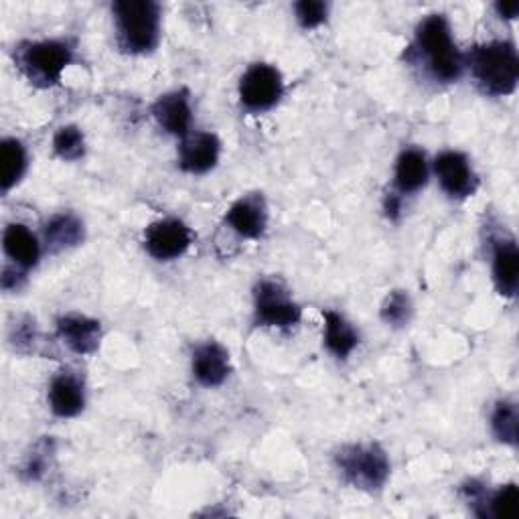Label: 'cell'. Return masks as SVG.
Returning <instances> with one entry per match:
<instances>
[{
	"mask_svg": "<svg viewBox=\"0 0 519 519\" xmlns=\"http://www.w3.org/2000/svg\"><path fill=\"white\" fill-rule=\"evenodd\" d=\"M436 177L451 197H469L475 193L477 179L465 155L461 153H442L434 163Z\"/></svg>",
	"mask_w": 519,
	"mask_h": 519,
	"instance_id": "9",
	"label": "cell"
},
{
	"mask_svg": "<svg viewBox=\"0 0 519 519\" xmlns=\"http://www.w3.org/2000/svg\"><path fill=\"white\" fill-rule=\"evenodd\" d=\"M45 238L55 250L78 246L84 240V226L73 215H57L47 224Z\"/></svg>",
	"mask_w": 519,
	"mask_h": 519,
	"instance_id": "21",
	"label": "cell"
},
{
	"mask_svg": "<svg viewBox=\"0 0 519 519\" xmlns=\"http://www.w3.org/2000/svg\"><path fill=\"white\" fill-rule=\"evenodd\" d=\"M428 177L426 159L416 148L404 151L396 163V187L402 193H414L418 191Z\"/></svg>",
	"mask_w": 519,
	"mask_h": 519,
	"instance_id": "19",
	"label": "cell"
},
{
	"mask_svg": "<svg viewBox=\"0 0 519 519\" xmlns=\"http://www.w3.org/2000/svg\"><path fill=\"white\" fill-rule=\"evenodd\" d=\"M296 19L307 29L319 27L327 19V5L319 3V0H303V3L294 5Z\"/></svg>",
	"mask_w": 519,
	"mask_h": 519,
	"instance_id": "26",
	"label": "cell"
},
{
	"mask_svg": "<svg viewBox=\"0 0 519 519\" xmlns=\"http://www.w3.org/2000/svg\"><path fill=\"white\" fill-rule=\"evenodd\" d=\"M3 244H5V252L7 256L23 266V268H31L37 264L39 260V242L37 238L21 224H11L7 230H5V236H3Z\"/></svg>",
	"mask_w": 519,
	"mask_h": 519,
	"instance_id": "16",
	"label": "cell"
},
{
	"mask_svg": "<svg viewBox=\"0 0 519 519\" xmlns=\"http://www.w3.org/2000/svg\"><path fill=\"white\" fill-rule=\"evenodd\" d=\"M282 78L278 69L256 63L252 65L240 82V98L242 104L250 110H268L282 96Z\"/></svg>",
	"mask_w": 519,
	"mask_h": 519,
	"instance_id": "7",
	"label": "cell"
},
{
	"mask_svg": "<svg viewBox=\"0 0 519 519\" xmlns=\"http://www.w3.org/2000/svg\"><path fill=\"white\" fill-rule=\"evenodd\" d=\"M410 315H412V303H410V296L402 290H396L392 292L386 303H384V309H382V317L386 323L390 325H406L410 321Z\"/></svg>",
	"mask_w": 519,
	"mask_h": 519,
	"instance_id": "24",
	"label": "cell"
},
{
	"mask_svg": "<svg viewBox=\"0 0 519 519\" xmlns=\"http://www.w3.org/2000/svg\"><path fill=\"white\" fill-rule=\"evenodd\" d=\"M471 69L487 94H511L519 80L517 51L509 43H487L473 51Z\"/></svg>",
	"mask_w": 519,
	"mask_h": 519,
	"instance_id": "2",
	"label": "cell"
},
{
	"mask_svg": "<svg viewBox=\"0 0 519 519\" xmlns=\"http://www.w3.org/2000/svg\"><path fill=\"white\" fill-rule=\"evenodd\" d=\"M519 254L513 242H499L493 252V278L501 294L513 296L517 292Z\"/></svg>",
	"mask_w": 519,
	"mask_h": 519,
	"instance_id": "17",
	"label": "cell"
},
{
	"mask_svg": "<svg viewBox=\"0 0 519 519\" xmlns=\"http://www.w3.org/2000/svg\"><path fill=\"white\" fill-rule=\"evenodd\" d=\"M493 432L499 440L515 444L517 442V408L511 402L497 404L493 412Z\"/></svg>",
	"mask_w": 519,
	"mask_h": 519,
	"instance_id": "23",
	"label": "cell"
},
{
	"mask_svg": "<svg viewBox=\"0 0 519 519\" xmlns=\"http://www.w3.org/2000/svg\"><path fill=\"white\" fill-rule=\"evenodd\" d=\"M337 463L343 475L361 489H376L384 485L390 465L386 455L369 444V447H347L339 453Z\"/></svg>",
	"mask_w": 519,
	"mask_h": 519,
	"instance_id": "5",
	"label": "cell"
},
{
	"mask_svg": "<svg viewBox=\"0 0 519 519\" xmlns=\"http://www.w3.org/2000/svg\"><path fill=\"white\" fill-rule=\"evenodd\" d=\"M325 343L337 357L345 359L357 347L359 337L341 315L327 311L325 313Z\"/></svg>",
	"mask_w": 519,
	"mask_h": 519,
	"instance_id": "20",
	"label": "cell"
},
{
	"mask_svg": "<svg viewBox=\"0 0 519 519\" xmlns=\"http://www.w3.org/2000/svg\"><path fill=\"white\" fill-rule=\"evenodd\" d=\"M84 388L80 380L69 374H61L53 380L49 390V404L51 410L61 418H71L84 410Z\"/></svg>",
	"mask_w": 519,
	"mask_h": 519,
	"instance_id": "14",
	"label": "cell"
},
{
	"mask_svg": "<svg viewBox=\"0 0 519 519\" xmlns=\"http://www.w3.org/2000/svg\"><path fill=\"white\" fill-rule=\"evenodd\" d=\"M122 45L132 53L157 47L161 31V9L151 0H120L112 7Z\"/></svg>",
	"mask_w": 519,
	"mask_h": 519,
	"instance_id": "1",
	"label": "cell"
},
{
	"mask_svg": "<svg viewBox=\"0 0 519 519\" xmlns=\"http://www.w3.org/2000/svg\"><path fill=\"white\" fill-rule=\"evenodd\" d=\"M191 244V232L179 219H163L148 226L144 234V246L157 260H173L185 254Z\"/></svg>",
	"mask_w": 519,
	"mask_h": 519,
	"instance_id": "8",
	"label": "cell"
},
{
	"mask_svg": "<svg viewBox=\"0 0 519 519\" xmlns=\"http://www.w3.org/2000/svg\"><path fill=\"white\" fill-rule=\"evenodd\" d=\"M193 372L195 378L203 386H219L230 376V355L217 343H205L195 351L193 357Z\"/></svg>",
	"mask_w": 519,
	"mask_h": 519,
	"instance_id": "11",
	"label": "cell"
},
{
	"mask_svg": "<svg viewBox=\"0 0 519 519\" xmlns=\"http://www.w3.org/2000/svg\"><path fill=\"white\" fill-rule=\"evenodd\" d=\"M256 319L266 327L288 329L301 321V309L278 282L262 280L256 286Z\"/></svg>",
	"mask_w": 519,
	"mask_h": 519,
	"instance_id": "6",
	"label": "cell"
},
{
	"mask_svg": "<svg viewBox=\"0 0 519 519\" xmlns=\"http://www.w3.org/2000/svg\"><path fill=\"white\" fill-rule=\"evenodd\" d=\"M19 61L33 84L47 88L61 80L63 69L71 61V47L65 41L27 43Z\"/></svg>",
	"mask_w": 519,
	"mask_h": 519,
	"instance_id": "4",
	"label": "cell"
},
{
	"mask_svg": "<svg viewBox=\"0 0 519 519\" xmlns=\"http://www.w3.org/2000/svg\"><path fill=\"white\" fill-rule=\"evenodd\" d=\"M226 219L240 236L256 240L266 228V205L258 195L244 197L230 207Z\"/></svg>",
	"mask_w": 519,
	"mask_h": 519,
	"instance_id": "12",
	"label": "cell"
},
{
	"mask_svg": "<svg viewBox=\"0 0 519 519\" xmlns=\"http://www.w3.org/2000/svg\"><path fill=\"white\" fill-rule=\"evenodd\" d=\"M27 169V153L25 146L15 140L7 138L0 142V187L3 191H11L23 177Z\"/></svg>",
	"mask_w": 519,
	"mask_h": 519,
	"instance_id": "18",
	"label": "cell"
},
{
	"mask_svg": "<svg viewBox=\"0 0 519 519\" xmlns=\"http://www.w3.org/2000/svg\"><path fill=\"white\" fill-rule=\"evenodd\" d=\"M155 116L169 134L185 136L191 126V106H189L187 94L173 92V94L163 96L155 104Z\"/></svg>",
	"mask_w": 519,
	"mask_h": 519,
	"instance_id": "15",
	"label": "cell"
},
{
	"mask_svg": "<svg viewBox=\"0 0 519 519\" xmlns=\"http://www.w3.org/2000/svg\"><path fill=\"white\" fill-rule=\"evenodd\" d=\"M489 505H491V515L493 517H499V519H513V517H517V513H519V493H517V487L513 483L501 487L493 495Z\"/></svg>",
	"mask_w": 519,
	"mask_h": 519,
	"instance_id": "25",
	"label": "cell"
},
{
	"mask_svg": "<svg viewBox=\"0 0 519 519\" xmlns=\"http://www.w3.org/2000/svg\"><path fill=\"white\" fill-rule=\"evenodd\" d=\"M59 335L76 353H92L100 343V323L88 317L69 315L59 319Z\"/></svg>",
	"mask_w": 519,
	"mask_h": 519,
	"instance_id": "13",
	"label": "cell"
},
{
	"mask_svg": "<svg viewBox=\"0 0 519 519\" xmlns=\"http://www.w3.org/2000/svg\"><path fill=\"white\" fill-rule=\"evenodd\" d=\"M497 13L501 15V17H505V19H515L517 17V13H519V3H499L497 7Z\"/></svg>",
	"mask_w": 519,
	"mask_h": 519,
	"instance_id": "27",
	"label": "cell"
},
{
	"mask_svg": "<svg viewBox=\"0 0 519 519\" xmlns=\"http://www.w3.org/2000/svg\"><path fill=\"white\" fill-rule=\"evenodd\" d=\"M418 47L428 59V67L434 73V78L453 82L461 76L463 61L453 43L451 27L442 15H432L422 21L416 33Z\"/></svg>",
	"mask_w": 519,
	"mask_h": 519,
	"instance_id": "3",
	"label": "cell"
},
{
	"mask_svg": "<svg viewBox=\"0 0 519 519\" xmlns=\"http://www.w3.org/2000/svg\"><path fill=\"white\" fill-rule=\"evenodd\" d=\"M219 159V140L215 134L197 132L187 136L181 144L179 165L187 173H207L217 165Z\"/></svg>",
	"mask_w": 519,
	"mask_h": 519,
	"instance_id": "10",
	"label": "cell"
},
{
	"mask_svg": "<svg viewBox=\"0 0 519 519\" xmlns=\"http://www.w3.org/2000/svg\"><path fill=\"white\" fill-rule=\"evenodd\" d=\"M55 153L65 161H76L84 157L86 151V140L78 126H63L57 130L53 138Z\"/></svg>",
	"mask_w": 519,
	"mask_h": 519,
	"instance_id": "22",
	"label": "cell"
}]
</instances>
